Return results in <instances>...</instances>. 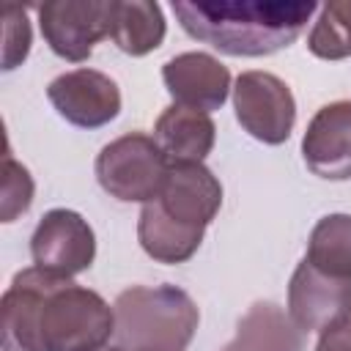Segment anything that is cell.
Listing matches in <instances>:
<instances>
[{"label": "cell", "mask_w": 351, "mask_h": 351, "mask_svg": "<svg viewBox=\"0 0 351 351\" xmlns=\"http://www.w3.org/2000/svg\"><path fill=\"white\" fill-rule=\"evenodd\" d=\"M60 277H52L36 266L14 274L3 293V351H47L41 335V310L47 293L58 288Z\"/></svg>", "instance_id": "30bf717a"}, {"label": "cell", "mask_w": 351, "mask_h": 351, "mask_svg": "<svg viewBox=\"0 0 351 351\" xmlns=\"http://www.w3.org/2000/svg\"><path fill=\"white\" fill-rule=\"evenodd\" d=\"M302 156L318 178H351V99L329 101L310 118L302 137Z\"/></svg>", "instance_id": "8fae6325"}, {"label": "cell", "mask_w": 351, "mask_h": 351, "mask_svg": "<svg viewBox=\"0 0 351 351\" xmlns=\"http://www.w3.org/2000/svg\"><path fill=\"white\" fill-rule=\"evenodd\" d=\"M112 310L121 351H184L200 324L197 304L176 285H134L118 293Z\"/></svg>", "instance_id": "7a4b0ae2"}, {"label": "cell", "mask_w": 351, "mask_h": 351, "mask_svg": "<svg viewBox=\"0 0 351 351\" xmlns=\"http://www.w3.org/2000/svg\"><path fill=\"white\" fill-rule=\"evenodd\" d=\"M222 351H304V332L271 302L252 304Z\"/></svg>", "instance_id": "9a60e30c"}, {"label": "cell", "mask_w": 351, "mask_h": 351, "mask_svg": "<svg viewBox=\"0 0 351 351\" xmlns=\"http://www.w3.org/2000/svg\"><path fill=\"white\" fill-rule=\"evenodd\" d=\"M217 126L208 112L170 104L154 126V140L167 156L170 165H192L203 162L214 148Z\"/></svg>", "instance_id": "5bb4252c"}, {"label": "cell", "mask_w": 351, "mask_h": 351, "mask_svg": "<svg viewBox=\"0 0 351 351\" xmlns=\"http://www.w3.org/2000/svg\"><path fill=\"white\" fill-rule=\"evenodd\" d=\"M203 233L206 230L181 225L173 217H167L156 200L145 203L143 211H140V219H137L140 247L156 263H170L173 266V263L189 261L197 252V247L203 241Z\"/></svg>", "instance_id": "2e32d148"}, {"label": "cell", "mask_w": 351, "mask_h": 351, "mask_svg": "<svg viewBox=\"0 0 351 351\" xmlns=\"http://www.w3.org/2000/svg\"><path fill=\"white\" fill-rule=\"evenodd\" d=\"M315 8L313 0H173L192 38L233 58H263L293 44Z\"/></svg>", "instance_id": "6da1fadb"}, {"label": "cell", "mask_w": 351, "mask_h": 351, "mask_svg": "<svg viewBox=\"0 0 351 351\" xmlns=\"http://www.w3.org/2000/svg\"><path fill=\"white\" fill-rule=\"evenodd\" d=\"M41 335L47 351H101L115 337V310L96 291L66 280L47 293Z\"/></svg>", "instance_id": "3957f363"}, {"label": "cell", "mask_w": 351, "mask_h": 351, "mask_svg": "<svg viewBox=\"0 0 351 351\" xmlns=\"http://www.w3.org/2000/svg\"><path fill=\"white\" fill-rule=\"evenodd\" d=\"M315 351H351V318L321 332Z\"/></svg>", "instance_id": "7402d4cb"}, {"label": "cell", "mask_w": 351, "mask_h": 351, "mask_svg": "<svg viewBox=\"0 0 351 351\" xmlns=\"http://www.w3.org/2000/svg\"><path fill=\"white\" fill-rule=\"evenodd\" d=\"M288 315L302 332H326L351 318V280L329 277L302 261L288 282Z\"/></svg>", "instance_id": "ba28073f"}, {"label": "cell", "mask_w": 351, "mask_h": 351, "mask_svg": "<svg viewBox=\"0 0 351 351\" xmlns=\"http://www.w3.org/2000/svg\"><path fill=\"white\" fill-rule=\"evenodd\" d=\"M170 162L151 134L129 132L107 143L96 156L101 189L123 203H151L159 197Z\"/></svg>", "instance_id": "277c9868"}, {"label": "cell", "mask_w": 351, "mask_h": 351, "mask_svg": "<svg viewBox=\"0 0 351 351\" xmlns=\"http://www.w3.org/2000/svg\"><path fill=\"white\" fill-rule=\"evenodd\" d=\"M115 0H49L38 5L41 36L49 49L71 63L90 58L93 44L110 36Z\"/></svg>", "instance_id": "8992f818"}, {"label": "cell", "mask_w": 351, "mask_h": 351, "mask_svg": "<svg viewBox=\"0 0 351 351\" xmlns=\"http://www.w3.org/2000/svg\"><path fill=\"white\" fill-rule=\"evenodd\" d=\"M30 52V22L22 5H3V71L16 69Z\"/></svg>", "instance_id": "44dd1931"}, {"label": "cell", "mask_w": 351, "mask_h": 351, "mask_svg": "<svg viewBox=\"0 0 351 351\" xmlns=\"http://www.w3.org/2000/svg\"><path fill=\"white\" fill-rule=\"evenodd\" d=\"M33 203V178L25 165L11 154L3 156V186H0V219L14 222Z\"/></svg>", "instance_id": "ffe728a7"}, {"label": "cell", "mask_w": 351, "mask_h": 351, "mask_svg": "<svg viewBox=\"0 0 351 351\" xmlns=\"http://www.w3.org/2000/svg\"><path fill=\"white\" fill-rule=\"evenodd\" d=\"M233 110L241 129L266 145L285 143L296 123L293 93L271 71H241L233 82Z\"/></svg>", "instance_id": "5b68a950"}, {"label": "cell", "mask_w": 351, "mask_h": 351, "mask_svg": "<svg viewBox=\"0 0 351 351\" xmlns=\"http://www.w3.org/2000/svg\"><path fill=\"white\" fill-rule=\"evenodd\" d=\"M47 99L60 118L80 129H99L118 118L121 90L96 69H74L47 85Z\"/></svg>", "instance_id": "9c48e42d"}, {"label": "cell", "mask_w": 351, "mask_h": 351, "mask_svg": "<svg viewBox=\"0 0 351 351\" xmlns=\"http://www.w3.org/2000/svg\"><path fill=\"white\" fill-rule=\"evenodd\" d=\"M165 16L162 5L151 0H115L110 38L115 47L132 58L154 52L165 41Z\"/></svg>", "instance_id": "e0dca14e"}, {"label": "cell", "mask_w": 351, "mask_h": 351, "mask_svg": "<svg viewBox=\"0 0 351 351\" xmlns=\"http://www.w3.org/2000/svg\"><path fill=\"white\" fill-rule=\"evenodd\" d=\"M101 351H121V348H115V346H107V348H101Z\"/></svg>", "instance_id": "603a6c76"}, {"label": "cell", "mask_w": 351, "mask_h": 351, "mask_svg": "<svg viewBox=\"0 0 351 351\" xmlns=\"http://www.w3.org/2000/svg\"><path fill=\"white\" fill-rule=\"evenodd\" d=\"M304 261L318 271L351 280V214H326L315 222Z\"/></svg>", "instance_id": "ac0fdd59"}, {"label": "cell", "mask_w": 351, "mask_h": 351, "mask_svg": "<svg viewBox=\"0 0 351 351\" xmlns=\"http://www.w3.org/2000/svg\"><path fill=\"white\" fill-rule=\"evenodd\" d=\"M162 80L176 104L200 112L219 110L233 90L230 71L208 52H181L162 66Z\"/></svg>", "instance_id": "4fadbf2b"}, {"label": "cell", "mask_w": 351, "mask_h": 351, "mask_svg": "<svg viewBox=\"0 0 351 351\" xmlns=\"http://www.w3.org/2000/svg\"><path fill=\"white\" fill-rule=\"evenodd\" d=\"M30 255L36 269L60 280H71L90 269L96 258L93 228L82 214L71 208H52L33 230Z\"/></svg>", "instance_id": "52a82bcc"}, {"label": "cell", "mask_w": 351, "mask_h": 351, "mask_svg": "<svg viewBox=\"0 0 351 351\" xmlns=\"http://www.w3.org/2000/svg\"><path fill=\"white\" fill-rule=\"evenodd\" d=\"M167 217L181 225L206 230L222 206V184L203 165H170L159 197H154Z\"/></svg>", "instance_id": "7c38bea8"}, {"label": "cell", "mask_w": 351, "mask_h": 351, "mask_svg": "<svg viewBox=\"0 0 351 351\" xmlns=\"http://www.w3.org/2000/svg\"><path fill=\"white\" fill-rule=\"evenodd\" d=\"M307 49L324 60H343L351 55V0H332L321 8Z\"/></svg>", "instance_id": "d6986e66"}]
</instances>
